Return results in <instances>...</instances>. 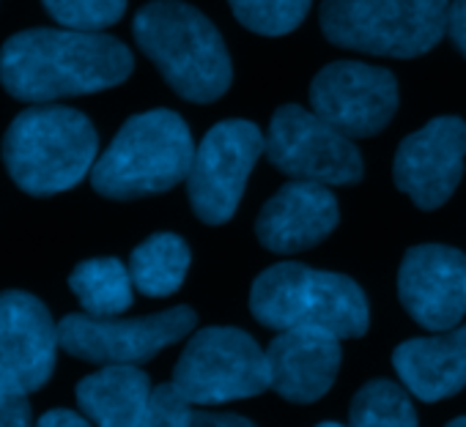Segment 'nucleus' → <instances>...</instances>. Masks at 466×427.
Masks as SVG:
<instances>
[{"label":"nucleus","instance_id":"nucleus-1","mask_svg":"<svg viewBox=\"0 0 466 427\" xmlns=\"http://www.w3.org/2000/svg\"><path fill=\"white\" fill-rule=\"evenodd\" d=\"M132 53L99 31L34 28L0 47V83L20 102H56L121 85L132 74Z\"/></svg>","mask_w":466,"mask_h":427},{"label":"nucleus","instance_id":"nucleus-2","mask_svg":"<svg viewBox=\"0 0 466 427\" xmlns=\"http://www.w3.org/2000/svg\"><path fill=\"white\" fill-rule=\"evenodd\" d=\"M137 47L154 61L165 83L187 102L219 99L233 77L219 31L181 0H154L132 23Z\"/></svg>","mask_w":466,"mask_h":427},{"label":"nucleus","instance_id":"nucleus-3","mask_svg":"<svg viewBox=\"0 0 466 427\" xmlns=\"http://www.w3.org/2000/svg\"><path fill=\"white\" fill-rule=\"evenodd\" d=\"M192 156L195 145L184 118L170 110H148L121 126L94 162L91 184L113 200L159 194L189 175Z\"/></svg>","mask_w":466,"mask_h":427},{"label":"nucleus","instance_id":"nucleus-4","mask_svg":"<svg viewBox=\"0 0 466 427\" xmlns=\"http://www.w3.org/2000/svg\"><path fill=\"white\" fill-rule=\"evenodd\" d=\"M96 129L72 107H31L4 137L9 175L28 194H58L83 181L96 159Z\"/></svg>","mask_w":466,"mask_h":427},{"label":"nucleus","instance_id":"nucleus-5","mask_svg":"<svg viewBox=\"0 0 466 427\" xmlns=\"http://www.w3.org/2000/svg\"><path fill=\"white\" fill-rule=\"evenodd\" d=\"M253 315L269 329H327L340 340L362 337L370 323L362 288L343 277L302 263L267 269L250 291Z\"/></svg>","mask_w":466,"mask_h":427},{"label":"nucleus","instance_id":"nucleus-6","mask_svg":"<svg viewBox=\"0 0 466 427\" xmlns=\"http://www.w3.org/2000/svg\"><path fill=\"white\" fill-rule=\"evenodd\" d=\"M321 31L346 50L417 58L447 34V0H324Z\"/></svg>","mask_w":466,"mask_h":427},{"label":"nucleus","instance_id":"nucleus-7","mask_svg":"<svg viewBox=\"0 0 466 427\" xmlns=\"http://www.w3.org/2000/svg\"><path fill=\"white\" fill-rule=\"evenodd\" d=\"M173 383L195 405H219L269 389V364L261 345L242 329L208 326L184 348Z\"/></svg>","mask_w":466,"mask_h":427},{"label":"nucleus","instance_id":"nucleus-8","mask_svg":"<svg viewBox=\"0 0 466 427\" xmlns=\"http://www.w3.org/2000/svg\"><path fill=\"white\" fill-rule=\"evenodd\" d=\"M264 151L267 140L253 121H222L206 132L187 175L189 203L206 225H222L237 214L250 170Z\"/></svg>","mask_w":466,"mask_h":427},{"label":"nucleus","instance_id":"nucleus-9","mask_svg":"<svg viewBox=\"0 0 466 427\" xmlns=\"http://www.w3.org/2000/svg\"><path fill=\"white\" fill-rule=\"evenodd\" d=\"M267 156L280 173L327 186L354 184L365 170L354 137L299 104H283L272 115Z\"/></svg>","mask_w":466,"mask_h":427},{"label":"nucleus","instance_id":"nucleus-10","mask_svg":"<svg viewBox=\"0 0 466 427\" xmlns=\"http://www.w3.org/2000/svg\"><path fill=\"white\" fill-rule=\"evenodd\" d=\"M189 307H170L157 315L118 321L116 315H66L58 323V343L66 353L96 364H143L195 329Z\"/></svg>","mask_w":466,"mask_h":427},{"label":"nucleus","instance_id":"nucleus-11","mask_svg":"<svg viewBox=\"0 0 466 427\" xmlns=\"http://www.w3.org/2000/svg\"><path fill=\"white\" fill-rule=\"evenodd\" d=\"M310 110L349 137L379 134L398 110L392 72L357 61L324 66L310 83Z\"/></svg>","mask_w":466,"mask_h":427},{"label":"nucleus","instance_id":"nucleus-12","mask_svg":"<svg viewBox=\"0 0 466 427\" xmlns=\"http://www.w3.org/2000/svg\"><path fill=\"white\" fill-rule=\"evenodd\" d=\"M463 156L466 124L461 118H433L400 143L392 178L417 208L433 211L444 205L461 184Z\"/></svg>","mask_w":466,"mask_h":427},{"label":"nucleus","instance_id":"nucleus-13","mask_svg":"<svg viewBox=\"0 0 466 427\" xmlns=\"http://www.w3.org/2000/svg\"><path fill=\"white\" fill-rule=\"evenodd\" d=\"M406 313L431 332H447L466 315V255L441 247H411L398 272Z\"/></svg>","mask_w":466,"mask_h":427},{"label":"nucleus","instance_id":"nucleus-14","mask_svg":"<svg viewBox=\"0 0 466 427\" xmlns=\"http://www.w3.org/2000/svg\"><path fill=\"white\" fill-rule=\"evenodd\" d=\"M338 228V200L327 184L297 178L286 184L258 214V242L278 253L291 255L316 247Z\"/></svg>","mask_w":466,"mask_h":427},{"label":"nucleus","instance_id":"nucleus-15","mask_svg":"<svg viewBox=\"0 0 466 427\" xmlns=\"http://www.w3.org/2000/svg\"><path fill=\"white\" fill-rule=\"evenodd\" d=\"M340 337L327 329H283L267 348L269 389L291 402L324 397L340 367Z\"/></svg>","mask_w":466,"mask_h":427},{"label":"nucleus","instance_id":"nucleus-16","mask_svg":"<svg viewBox=\"0 0 466 427\" xmlns=\"http://www.w3.org/2000/svg\"><path fill=\"white\" fill-rule=\"evenodd\" d=\"M58 345V326L36 296L23 291L0 293V364L31 392L50 381Z\"/></svg>","mask_w":466,"mask_h":427},{"label":"nucleus","instance_id":"nucleus-17","mask_svg":"<svg viewBox=\"0 0 466 427\" xmlns=\"http://www.w3.org/2000/svg\"><path fill=\"white\" fill-rule=\"evenodd\" d=\"M392 364L403 386L422 402L458 394L466 386V326L406 340L392 353Z\"/></svg>","mask_w":466,"mask_h":427},{"label":"nucleus","instance_id":"nucleus-18","mask_svg":"<svg viewBox=\"0 0 466 427\" xmlns=\"http://www.w3.org/2000/svg\"><path fill=\"white\" fill-rule=\"evenodd\" d=\"M148 397L151 381L135 364H107L77 383L80 411L102 427L146 424Z\"/></svg>","mask_w":466,"mask_h":427},{"label":"nucleus","instance_id":"nucleus-19","mask_svg":"<svg viewBox=\"0 0 466 427\" xmlns=\"http://www.w3.org/2000/svg\"><path fill=\"white\" fill-rule=\"evenodd\" d=\"M189 269V247L176 233H154L129 258V274L143 296L165 299L176 293Z\"/></svg>","mask_w":466,"mask_h":427},{"label":"nucleus","instance_id":"nucleus-20","mask_svg":"<svg viewBox=\"0 0 466 427\" xmlns=\"http://www.w3.org/2000/svg\"><path fill=\"white\" fill-rule=\"evenodd\" d=\"M69 285L86 313L91 315H121L132 307V274L118 258H91L80 263Z\"/></svg>","mask_w":466,"mask_h":427},{"label":"nucleus","instance_id":"nucleus-21","mask_svg":"<svg viewBox=\"0 0 466 427\" xmlns=\"http://www.w3.org/2000/svg\"><path fill=\"white\" fill-rule=\"evenodd\" d=\"M349 422L357 427H414L417 413L403 386L392 381H370L357 392Z\"/></svg>","mask_w":466,"mask_h":427},{"label":"nucleus","instance_id":"nucleus-22","mask_svg":"<svg viewBox=\"0 0 466 427\" xmlns=\"http://www.w3.org/2000/svg\"><path fill=\"white\" fill-rule=\"evenodd\" d=\"M237 20L261 36H283L302 25L313 0H228Z\"/></svg>","mask_w":466,"mask_h":427},{"label":"nucleus","instance_id":"nucleus-23","mask_svg":"<svg viewBox=\"0 0 466 427\" xmlns=\"http://www.w3.org/2000/svg\"><path fill=\"white\" fill-rule=\"evenodd\" d=\"M42 4L53 20L72 31L110 28L127 12V0H42Z\"/></svg>","mask_w":466,"mask_h":427},{"label":"nucleus","instance_id":"nucleus-24","mask_svg":"<svg viewBox=\"0 0 466 427\" xmlns=\"http://www.w3.org/2000/svg\"><path fill=\"white\" fill-rule=\"evenodd\" d=\"M195 416H198L195 402L173 381L151 389L146 424H151V427H187V424H195Z\"/></svg>","mask_w":466,"mask_h":427},{"label":"nucleus","instance_id":"nucleus-25","mask_svg":"<svg viewBox=\"0 0 466 427\" xmlns=\"http://www.w3.org/2000/svg\"><path fill=\"white\" fill-rule=\"evenodd\" d=\"M28 386L0 364V427H25L31 424V402Z\"/></svg>","mask_w":466,"mask_h":427},{"label":"nucleus","instance_id":"nucleus-26","mask_svg":"<svg viewBox=\"0 0 466 427\" xmlns=\"http://www.w3.org/2000/svg\"><path fill=\"white\" fill-rule=\"evenodd\" d=\"M447 36L466 58V0H455L447 9Z\"/></svg>","mask_w":466,"mask_h":427},{"label":"nucleus","instance_id":"nucleus-27","mask_svg":"<svg viewBox=\"0 0 466 427\" xmlns=\"http://www.w3.org/2000/svg\"><path fill=\"white\" fill-rule=\"evenodd\" d=\"M88 422H91V419H86V416H80L77 411H69V408L47 411V413L39 419L42 427H83V424H88Z\"/></svg>","mask_w":466,"mask_h":427},{"label":"nucleus","instance_id":"nucleus-28","mask_svg":"<svg viewBox=\"0 0 466 427\" xmlns=\"http://www.w3.org/2000/svg\"><path fill=\"white\" fill-rule=\"evenodd\" d=\"M195 424H237V427H250L253 422L245 416H233V413H198Z\"/></svg>","mask_w":466,"mask_h":427},{"label":"nucleus","instance_id":"nucleus-29","mask_svg":"<svg viewBox=\"0 0 466 427\" xmlns=\"http://www.w3.org/2000/svg\"><path fill=\"white\" fill-rule=\"evenodd\" d=\"M452 427H466V416H461V419H452Z\"/></svg>","mask_w":466,"mask_h":427}]
</instances>
